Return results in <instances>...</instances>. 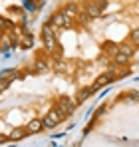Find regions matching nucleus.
I'll list each match as a JSON object with an SVG mask.
<instances>
[{
	"label": "nucleus",
	"mask_w": 139,
	"mask_h": 147,
	"mask_svg": "<svg viewBox=\"0 0 139 147\" xmlns=\"http://www.w3.org/2000/svg\"><path fill=\"white\" fill-rule=\"evenodd\" d=\"M42 40H44V46H46L48 52H56L58 50V40H56V34H54V28H52V24L48 22V24H44V28H42Z\"/></svg>",
	"instance_id": "obj_1"
},
{
	"label": "nucleus",
	"mask_w": 139,
	"mask_h": 147,
	"mask_svg": "<svg viewBox=\"0 0 139 147\" xmlns=\"http://www.w3.org/2000/svg\"><path fill=\"white\" fill-rule=\"evenodd\" d=\"M119 52L131 58V56L135 54V48H133V44H131V42H121V44H119Z\"/></svg>",
	"instance_id": "obj_10"
},
{
	"label": "nucleus",
	"mask_w": 139,
	"mask_h": 147,
	"mask_svg": "<svg viewBox=\"0 0 139 147\" xmlns=\"http://www.w3.org/2000/svg\"><path fill=\"white\" fill-rule=\"evenodd\" d=\"M103 8H105V2L103 0H90L88 4H86V14L90 16V18H99L101 16V12H103Z\"/></svg>",
	"instance_id": "obj_3"
},
{
	"label": "nucleus",
	"mask_w": 139,
	"mask_h": 147,
	"mask_svg": "<svg viewBox=\"0 0 139 147\" xmlns=\"http://www.w3.org/2000/svg\"><path fill=\"white\" fill-rule=\"evenodd\" d=\"M129 42H131L133 46H139V28H135V30L129 32Z\"/></svg>",
	"instance_id": "obj_15"
},
{
	"label": "nucleus",
	"mask_w": 139,
	"mask_h": 147,
	"mask_svg": "<svg viewBox=\"0 0 139 147\" xmlns=\"http://www.w3.org/2000/svg\"><path fill=\"white\" fill-rule=\"evenodd\" d=\"M62 10L66 12V16H70L72 20H76V18H80V14H78V6H76V4H68V6H64Z\"/></svg>",
	"instance_id": "obj_11"
},
{
	"label": "nucleus",
	"mask_w": 139,
	"mask_h": 147,
	"mask_svg": "<svg viewBox=\"0 0 139 147\" xmlns=\"http://www.w3.org/2000/svg\"><path fill=\"white\" fill-rule=\"evenodd\" d=\"M44 70H48V62H44V60H40V58H38V60H36V66H34V72H44Z\"/></svg>",
	"instance_id": "obj_16"
},
{
	"label": "nucleus",
	"mask_w": 139,
	"mask_h": 147,
	"mask_svg": "<svg viewBox=\"0 0 139 147\" xmlns=\"http://www.w3.org/2000/svg\"><path fill=\"white\" fill-rule=\"evenodd\" d=\"M50 24H52V28L54 30H60V28H72L74 26V20L70 18V16H66V12L64 10H60V12H56L52 18H50Z\"/></svg>",
	"instance_id": "obj_2"
},
{
	"label": "nucleus",
	"mask_w": 139,
	"mask_h": 147,
	"mask_svg": "<svg viewBox=\"0 0 139 147\" xmlns=\"http://www.w3.org/2000/svg\"><path fill=\"white\" fill-rule=\"evenodd\" d=\"M28 133H30V131H28L26 127H14V129L10 131V141H18V139H24Z\"/></svg>",
	"instance_id": "obj_7"
},
{
	"label": "nucleus",
	"mask_w": 139,
	"mask_h": 147,
	"mask_svg": "<svg viewBox=\"0 0 139 147\" xmlns=\"http://www.w3.org/2000/svg\"><path fill=\"white\" fill-rule=\"evenodd\" d=\"M26 129L30 133H40L44 129V119H30V123L26 125Z\"/></svg>",
	"instance_id": "obj_8"
},
{
	"label": "nucleus",
	"mask_w": 139,
	"mask_h": 147,
	"mask_svg": "<svg viewBox=\"0 0 139 147\" xmlns=\"http://www.w3.org/2000/svg\"><path fill=\"white\" fill-rule=\"evenodd\" d=\"M56 103H58L56 107H58V109H60V111L64 113V117H66V115H72V113H74V109H76V101L68 99L66 96L58 98V101H56Z\"/></svg>",
	"instance_id": "obj_5"
},
{
	"label": "nucleus",
	"mask_w": 139,
	"mask_h": 147,
	"mask_svg": "<svg viewBox=\"0 0 139 147\" xmlns=\"http://www.w3.org/2000/svg\"><path fill=\"white\" fill-rule=\"evenodd\" d=\"M93 92H95V90H93V86H88V88H82V90L78 92V96H76V103H78V105H80V103H84V101H86V99L90 98V96H92Z\"/></svg>",
	"instance_id": "obj_6"
},
{
	"label": "nucleus",
	"mask_w": 139,
	"mask_h": 147,
	"mask_svg": "<svg viewBox=\"0 0 139 147\" xmlns=\"http://www.w3.org/2000/svg\"><path fill=\"white\" fill-rule=\"evenodd\" d=\"M101 48H103V52H109V54H113V56H115L117 52H119V44H115V42H111V40H109V42H103V46H101Z\"/></svg>",
	"instance_id": "obj_12"
},
{
	"label": "nucleus",
	"mask_w": 139,
	"mask_h": 147,
	"mask_svg": "<svg viewBox=\"0 0 139 147\" xmlns=\"http://www.w3.org/2000/svg\"><path fill=\"white\" fill-rule=\"evenodd\" d=\"M113 60H115V64H119V66H125V64L129 62V56H125V54L117 52L115 56H113Z\"/></svg>",
	"instance_id": "obj_13"
},
{
	"label": "nucleus",
	"mask_w": 139,
	"mask_h": 147,
	"mask_svg": "<svg viewBox=\"0 0 139 147\" xmlns=\"http://www.w3.org/2000/svg\"><path fill=\"white\" fill-rule=\"evenodd\" d=\"M111 80H113V76H111V74H101V76L97 78V82H95V84H92V86H93V90L97 92L99 88H103V86H105V84H109Z\"/></svg>",
	"instance_id": "obj_9"
},
{
	"label": "nucleus",
	"mask_w": 139,
	"mask_h": 147,
	"mask_svg": "<svg viewBox=\"0 0 139 147\" xmlns=\"http://www.w3.org/2000/svg\"><path fill=\"white\" fill-rule=\"evenodd\" d=\"M2 48H4V50L10 48V38H8V36H4V38H2Z\"/></svg>",
	"instance_id": "obj_18"
},
{
	"label": "nucleus",
	"mask_w": 139,
	"mask_h": 147,
	"mask_svg": "<svg viewBox=\"0 0 139 147\" xmlns=\"http://www.w3.org/2000/svg\"><path fill=\"white\" fill-rule=\"evenodd\" d=\"M20 46H24V48H28V46H32V34H28V32H24L22 38H20V42H18Z\"/></svg>",
	"instance_id": "obj_14"
},
{
	"label": "nucleus",
	"mask_w": 139,
	"mask_h": 147,
	"mask_svg": "<svg viewBox=\"0 0 139 147\" xmlns=\"http://www.w3.org/2000/svg\"><path fill=\"white\" fill-rule=\"evenodd\" d=\"M64 119V113L58 109V107H52L50 111H46V117H44V127H56L58 123Z\"/></svg>",
	"instance_id": "obj_4"
},
{
	"label": "nucleus",
	"mask_w": 139,
	"mask_h": 147,
	"mask_svg": "<svg viewBox=\"0 0 139 147\" xmlns=\"http://www.w3.org/2000/svg\"><path fill=\"white\" fill-rule=\"evenodd\" d=\"M10 82H12V80H8V78H2V82H0V90L4 92V90L10 86Z\"/></svg>",
	"instance_id": "obj_17"
}]
</instances>
